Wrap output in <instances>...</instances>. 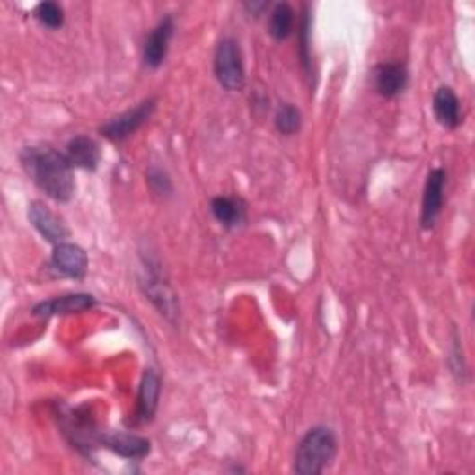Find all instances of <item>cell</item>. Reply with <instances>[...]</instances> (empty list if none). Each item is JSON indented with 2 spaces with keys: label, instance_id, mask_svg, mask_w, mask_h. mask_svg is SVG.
Returning <instances> with one entry per match:
<instances>
[{
  "label": "cell",
  "instance_id": "5b68a950",
  "mask_svg": "<svg viewBox=\"0 0 475 475\" xmlns=\"http://www.w3.org/2000/svg\"><path fill=\"white\" fill-rule=\"evenodd\" d=\"M444 188H445V172L436 167L429 175L424 189V203H422V227L433 229L435 223L440 217L444 207Z\"/></svg>",
  "mask_w": 475,
  "mask_h": 475
},
{
  "label": "cell",
  "instance_id": "4fadbf2b",
  "mask_svg": "<svg viewBox=\"0 0 475 475\" xmlns=\"http://www.w3.org/2000/svg\"><path fill=\"white\" fill-rule=\"evenodd\" d=\"M66 156L73 167H80V170L86 172H95L101 162V149L92 137L76 136L67 144Z\"/></svg>",
  "mask_w": 475,
  "mask_h": 475
},
{
  "label": "cell",
  "instance_id": "ba28073f",
  "mask_svg": "<svg viewBox=\"0 0 475 475\" xmlns=\"http://www.w3.org/2000/svg\"><path fill=\"white\" fill-rule=\"evenodd\" d=\"M52 266L56 271H60L71 278H84L88 271V255L86 251L75 243H58L52 253Z\"/></svg>",
  "mask_w": 475,
  "mask_h": 475
},
{
  "label": "cell",
  "instance_id": "52a82bcc",
  "mask_svg": "<svg viewBox=\"0 0 475 475\" xmlns=\"http://www.w3.org/2000/svg\"><path fill=\"white\" fill-rule=\"evenodd\" d=\"M173 31H175V21L172 15H167L154 26V31L149 34L145 47H144V60L149 67L156 69L163 64L165 56H167V48H170V41L173 38Z\"/></svg>",
  "mask_w": 475,
  "mask_h": 475
},
{
  "label": "cell",
  "instance_id": "8992f818",
  "mask_svg": "<svg viewBox=\"0 0 475 475\" xmlns=\"http://www.w3.org/2000/svg\"><path fill=\"white\" fill-rule=\"evenodd\" d=\"M28 219H31V223L43 238H47L56 245L64 243L66 238L69 236V229L66 227V223L40 201L28 207Z\"/></svg>",
  "mask_w": 475,
  "mask_h": 475
},
{
  "label": "cell",
  "instance_id": "d6986e66",
  "mask_svg": "<svg viewBox=\"0 0 475 475\" xmlns=\"http://www.w3.org/2000/svg\"><path fill=\"white\" fill-rule=\"evenodd\" d=\"M36 19L50 28V31H56V28H60L64 24V8L60 4H56V3H41L38 4L36 12H34Z\"/></svg>",
  "mask_w": 475,
  "mask_h": 475
},
{
  "label": "cell",
  "instance_id": "7c38bea8",
  "mask_svg": "<svg viewBox=\"0 0 475 475\" xmlns=\"http://www.w3.org/2000/svg\"><path fill=\"white\" fill-rule=\"evenodd\" d=\"M160 375L154 370H147L144 374L142 384H139V394H137V410H136V422L137 424H147L151 422L160 400Z\"/></svg>",
  "mask_w": 475,
  "mask_h": 475
},
{
  "label": "cell",
  "instance_id": "5bb4252c",
  "mask_svg": "<svg viewBox=\"0 0 475 475\" xmlns=\"http://www.w3.org/2000/svg\"><path fill=\"white\" fill-rule=\"evenodd\" d=\"M433 110L436 121L445 128H457L462 121L461 101L455 95V92L448 86H442L436 90L433 99Z\"/></svg>",
  "mask_w": 475,
  "mask_h": 475
},
{
  "label": "cell",
  "instance_id": "30bf717a",
  "mask_svg": "<svg viewBox=\"0 0 475 475\" xmlns=\"http://www.w3.org/2000/svg\"><path fill=\"white\" fill-rule=\"evenodd\" d=\"M97 442L125 459H144L151 453L149 440L128 433H104L99 435Z\"/></svg>",
  "mask_w": 475,
  "mask_h": 475
},
{
  "label": "cell",
  "instance_id": "ffe728a7",
  "mask_svg": "<svg viewBox=\"0 0 475 475\" xmlns=\"http://www.w3.org/2000/svg\"><path fill=\"white\" fill-rule=\"evenodd\" d=\"M149 184H151V188H153L156 193H160V195H163V193H167V191H172V182H170V179H167V175H165L163 172H160V170H153V172L149 173Z\"/></svg>",
  "mask_w": 475,
  "mask_h": 475
},
{
  "label": "cell",
  "instance_id": "3957f363",
  "mask_svg": "<svg viewBox=\"0 0 475 475\" xmlns=\"http://www.w3.org/2000/svg\"><path fill=\"white\" fill-rule=\"evenodd\" d=\"M214 73L217 82L229 92H240L245 86V69L240 43L233 38L223 40L214 56Z\"/></svg>",
  "mask_w": 475,
  "mask_h": 475
},
{
  "label": "cell",
  "instance_id": "2e32d148",
  "mask_svg": "<svg viewBox=\"0 0 475 475\" xmlns=\"http://www.w3.org/2000/svg\"><path fill=\"white\" fill-rule=\"evenodd\" d=\"M212 214L223 227H240L245 221V203L238 198H216L212 199Z\"/></svg>",
  "mask_w": 475,
  "mask_h": 475
},
{
  "label": "cell",
  "instance_id": "6da1fadb",
  "mask_svg": "<svg viewBox=\"0 0 475 475\" xmlns=\"http://www.w3.org/2000/svg\"><path fill=\"white\" fill-rule=\"evenodd\" d=\"M21 163L34 184L45 191L50 199L67 203L75 193L73 165L66 154L45 145L24 147Z\"/></svg>",
  "mask_w": 475,
  "mask_h": 475
},
{
  "label": "cell",
  "instance_id": "9a60e30c",
  "mask_svg": "<svg viewBox=\"0 0 475 475\" xmlns=\"http://www.w3.org/2000/svg\"><path fill=\"white\" fill-rule=\"evenodd\" d=\"M149 299L154 303L156 309L160 311V314H163L165 318H173L177 316V299L175 294L172 292V288L167 286L165 283H162V278L158 275H149V278L145 283H142Z\"/></svg>",
  "mask_w": 475,
  "mask_h": 475
},
{
  "label": "cell",
  "instance_id": "9c48e42d",
  "mask_svg": "<svg viewBox=\"0 0 475 475\" xmlns=\"http://www.w3.org/2000/svg\"><path fill=\"white\" fill-rule=\"evenodd\" d=\"M95 306V299L90 294H69V295H62V297H56L50 301H43L40 304L34 306V316H66V314H76V312H84V311H90Z\"/></svg>",
  "mask_w": 475,
  "mask_h": 475
},
{
  "label": "cell",
  "instance_id": "277c9868",
  "mask_svg": "<svg viewBox=\"0 0 475 475\" xmlns=\"http://www.w3.org/2000/svg\"><path fill=\"white\" fill-rule=\"evenodd\" d=\"M156 108V99H147L144 102H139L136 108L127 110L125 114L114 118L108 121L106 125L101 127L102 136H106L111 142H123L128 136H132L139 127H142L151 116Z\"/></svg>",
  "mask_w": 475,
  "mask_h": 475
},
{
  "label": "cell",
  "instance_id": "e0dca14e",
  "mask_svg": "<svg viewBox=\"0 0 475 475\" xmlns=\"http://www.w3.org/2000/svg\"><path fill=\"white\" fill-rule=\"evenodd\" d=\"M292 31H294V10L286 3L277 4L271 10V17H269V34L273 36V40L283 41L290 38Z\"/></svg>",
  "mask_w": 475,
  "mask_h": 475
},
{
  "label": "cell",
  "instance_id": "7a4b0ae2",
  "mask_svg": "<svg viewBox=\"0 0 475 475\" xmlns=\"http://www.w3.org/2000/svg\"><path fill=\"white\" fill-rule=\"evenodd\" d=\"M339 442L329 427H312L306 433L295 452L294 470L299 475H318L337 457Z\"/></svg>",
  "mask_w": 475,
  "mask_h": 475
},
{
  "label": "cell",
  "instance_id": "ac0fdd59",
  "mask_svg": "<svg viewBox=\"0 0 475 475\" xmlns=\"http://www.w3.org/2000/svg\"><path fill=\"white\" fill-rule=\"evenodd\" d=\"M275 127L285 136H294L301 128V111L292 104H283L277 111Z\"/></svg>",
  "mask_w": 475,
  "mask_h": 475
},
{
  "label": "cell",
  "instance_id": "8fae6325",
  "mask_svg": "<svg viewBox=\"0 0 475 475\" xmlns=\"http://www.w3.org/2000/svg\"><path fill=\"white\" fill-rule=\"evenodd\" d=\"M374 84L379 95L394 99L405 92L409 73L403 64H381L374 71Z\"/></svg>",
  "mask_w": 475,
  "mask_h": 475
}]
</instances>
